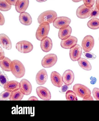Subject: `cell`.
<instances>
[{"label":"cell","mask_w":99,"mask_h":121,"mask_svg":"<svg viewBox=\"0 0 99 121\" xmlns=\"http://www.w3.org/2000/svg\"><path fill=\"white\" fill-rule=\"evenodd\" d=\"M95 5L96 7L99 10V0H96Z\"/></svg>","instance_id":"cell-42"},{"label":"cell","mask_w":99,"mask_h":121,"mask_svg":"<svg viewBox=\"0 0 99 121\" xmlns=\"http://www.w3.org/2000/svg\"><path fill=\"white\" fill-rule=\"evenodd\" d=\"M66 97L67 101H77L78 100L76 94L73 91H68L66 93Z\"/></svg>","instance_id":"cell-28"},{"label":"cell","mask_w":99,"mask_h":121,"mask_svg":"<svg viewBox=\"0 0 99 121\" xmlns=\"http://www.w3.org/2000/svg\"><path fill=\"white\" fill-rule=\"evenodd\" d=\"M79 66L83 69L90 71L92 69V66L90 62L85 58H80L77 61Z\"/></svg>","instance_id":"cell-24"},{"label":"cell","mask_w":99,"mask_h":121,"mask_svg":"<svg viewBox=\"0 0 99 121\" xmlns=\"http://www.w3.org/2000/svg\"><path fill=\"white\" fill-rule=\"evenodd\" d=\"M83 101H94V99L93 97L92 96H91L90 97L88 98L85 99H83Z\"/></svg>","instance_id":"cell-41"},{"label":"cell","mask_w":99,"mask_h":121,"mask_svg":"<svg viewBox=\"0 0 99 121\" xmlns=\"http://www.w3.org/2000/svg\"><path fill=\"white\" fill-rule=\"evenodd\" d=\"M11 93L5 90L0 94V100L7 101L9 99Z\"/></svg>","instance_id":"cell-30"},{"label":"cell","mask_w":99,"mask_h":121,"mask_svg":"<svg viewBox=\"0 0 99 121\" xmlns=\"http://www.w3.org/2000/svg\"><path fill=\"white\" fill-rule=\"evenodd\" d=\"M71 87H72V86L71 85H67L65 84L60 88L59 92L61 93H66L68 91L70 90L71 89Z\"/></svg>","instance_id":"cell-33"},{"label":"cell","mask_w":99,"mask_h":121,"mask_svg":"<svg viewBox=\"0 0 99 121\" xmlns=\"http://www.w3.org/2000/svg\"><path fill=\"white\" fill-rule=\"evenodd\" d=\"M41 41L40 48L43 52H48L52 50L53 47V43L50 38L47 36Z\"/></svg>","instance_id":"cell-17"},{"label":"cell","mask_w":99,"mask_h":121,"mask_svg":"<svg viewBox=\"0 0 99 121\" xmlns=\"http://www.w3.org/2000/svg\"><path fill=\"white\" fill-rule=\"evenodd\" d=\"M6 2L11 5L15 6L18 0H6Z\"/></svg>","instance_id":"cell-38"},{"label":"cell","mask_w":99,"mask_h":121,"mask_svg":"<svg viewBox=\"0 0 99 121\" xmlns=\"http://www.w3.org/2000/svg\"><path fill=\"white\" fill-rule=\"evenodd\" d=\"M48 79V74L45 69L40 70L36 75V83L38 85H42L46 83Z\"/></svg>","instance_id":"cell-16"},{"label":"cell","mask_w":99,"mask_h":121,"mask_svg":"<svg viewBox=\"0 0 99 121\" xmlns=\"http://www.w3.org/2000/svg\"><path fill=\"white\" fill-rule=\"evenodd\" d=\"M49 24L45 22L41 23L39 25L36 34V37L38 40L41 41L47 37L50 29Z\"/></svg>","instance_id":"cell-4"},{"label":"cell","mask_w":99,"mask_h":121,"mask_svg":"<svg viewBox=\"0 0 99 121\" xmlns=\"http://www.w3.org/2000/svg\"><path fill=\"white\" fill-rule=\"evenodd\" d=\"M19 89L24 95H28L32 93V87L29 81L23 79L19 82Z\"/></svg>","instance_id":"cell-12"},{"label":"cell","mask_w":99,"mask_h":121,"mask_svg":"<svg viewBox=\"0 0 99 121\" xmlns=\"http://www.w3.org/2000/svg\"><path fill=\"white\" fill-rule=\"evenodd\" d=\"M36 1L38 2L41 3L45 2L47 0H36Z\"/></svg>","instance_id":"cell-43"},{"label":"cell","mask_w":99,"mask_h":121,"mask_svg":"<svg viewBox=\"0 0 99 121\" xmlns=\"http://www.w3.org/2000/svg\"><path fill=\"white\" fill-rule=\"evenodd\" d=\"M33 48V45L31 43L25 40L19 41L16 45V48L18 51L23 54L30 52Z\"/></svg>","instance_id":"cell-6"},{"label":"cell","mask_w":99,"mask_h":121,"mask_svg":"<svg viewBox=\"0 0 99 121\" xmlns=\"http://www.w3.org/2000/svg\"><path fill=\"white\" fill-rule=\"evenodd\" d=\"M84 4L87 7H93L95 3V0H83Z\"/></svg>","instance_id":"cell-34"},{"label":"cell","mask_w":99,"mask_h":121,"mask_svg":"<svg viewBox=\"0 0 99 121\" xmlns=\"http://www.w3.org/2000/svg\"><path fill=\"white\" fill-rule=\"evenodd\" d=\"M73 90L77 96L81 98L85 99L90 97L91 91L86 86L80 84H75L73 87Z\"/></svg>","instance_id":"cell-3"},{"label":"cell","mask_w":99,"mask_h":121,"mask_svg":"<svg viewBox=\"0 0 99 121\" xmlns=\"http://www.w3.org/2000/svg\"><path fill=\"white\" fill-rule=\"evenodd\" d=\"M5 20L4 17L1 12L0 13V25L3 26L5 24Z\"/></svg>","instance_id":"cell-36"},{"label":"cell","mask_w":99,"mask_h":121,"mask_svg":"<svg viewBox=\"0 0 99 121\" xmlns=\"http://www.w3.org/2000/svg\"><path fill=\"white\" fill-rule=\"evenodd\" d=\"M75 74L71 70H66L62 75V79L63 83L67 85H71L75 80Z\"/></svg>","instance_id":"cell-15"},{"label":"cell","mask_w":99,"mask_h":121,"mask_svg":"<svg viewBox=\"0 0 99 121\" xmlns=\"http://www.w3.org/2000/svg\"><path fill=\"white\" fill-rule=\"evenodd\" d=\"M99 16V10L96 7V5H95L94 9L91 12L89 19L97 18Z\"/></svg>","instance_id":"cell-32"},{"label":"cell","mask_w":99,"mask_h":121,"mask_svg":"<svg viewBox=\"0 0 99 121\" xmlns=\"http://www.w3.org/2000/svg\"><path fill=\"white\" fill-rule=\"evenodd\" d=\"M3 88L5 90L11 93L16 90L19 89V83L17 81H10L4 86Z\"/></svg>","instance_id":"cell-21"},{"label":"cell","mask_w":99,"mask_h":121,"mask_svg":"<svg viewBox=\"0 0 99 121\" xmlns=\"http://www.w3.org/2000/svg\"><path fill=\"white\" fill-rule=\"evenodd\" d=\"M94 45V39L91 35L86 36L82 41L81 46L85 52H90L93 49Z\"/></svg>","instance_id":"cell-9"},{"label":"cell","mask_w":99,"mask_h":121,"mask_svg":"<svg viewBox=\"0 0 99 121\" xmlns=\"http://www.w3.org/2000/svg\"><path fill=\"white\" fill-rule=\"evenodd\" d=\"M71 19L67 17L61 16L57 17L53 22V26L58 29L66 28L71 23Z\"/></svg>","instance_id":"cell-7"},{"label":"cell","mask_w":99,"mask_h":121,"mask_svg":"<svg viewBox=\"0 0 99 121\" xmlns=\"http://www.w3.org/2000/svg\"></svg>","instance_id":"cell-45"},{"label":"cell","mask_w":99,"mask_h":121,"mask_svg":"<svg viewBox=\"0 0 99 121\" xmlns=\"http://www.w3.org/2000/svg\"><path fill=\"white\" fill-rule=\"evenodd\" d=\"M78 41V39L76 37L71 36L66 39L61 40V46L63 49H70L77 44Z\"/></svg>","instance_id":"cell-13"},{"label":"cell","mask_w":99,"mask_h":121,"mask_svg":"<svg viewBox=\"0 0 99 121\" xmlns=\"http://www.w3.org/2000/svg\"><path fill=\"white\" fill-rule=\"evenodd\" d=\"M83 55L85 58L90 60L95 59L96 57V55L90 52L84 51L83 53Z\"/></svg>","instance_id":"cell-31"},{"label":"cell","mask_w":99,"mask_h":121,"mask_svg":"<svg viewBox=\"0 0 99 121\" xmlns=\"http://www.w3.org/2000/svg\"><path fill=\"white\" fill-rule=\"evenodd\" d=\"M82 48V47L77 44L70 49L69 55L70 59L73 61H77L81 58Z\"/></svg>","instance_id":"cell-10"},{"label":"cell","mask_w":99,"mask_h":121,"mask_svg":"<svg viewBox=\"0 0 99 121\" xmlns=\"http://www.w3.org/2000/svg\"><path fill=\"white\" fill-rule=\"evenodd\" d=\"M11 72L15 77L21 78L25 73V68L21 62L18 60L12 61L11 65Z\"/></svg>","instance_id":"cell-1"},{"label":"cell","mask_w":99,"mask_h":121,"mask_svg":"<svg viewBox=\"0 0 99 121\" xmlns=\"http://www.w3.org/2000/svg\"><path fill=\"white\" fill-rule=\"evenodd\" d=\"M29 0H18L15 5L17 12L21 13L26 10L29 4Z\"/></svg>","instance_id":"cell-19"},{"label":"cell","mask_w":99,"mask_h":121,"mask_svg":"<svg viewBox=\"0 0 99 121\" xmlns=\"http://www.w3.org/2000/svg\"><path fill=\"white\" fill-rule=\"evenodd\" d=\"M11 5L9 4L6 0H0V10L2 11H7L11 9Z\"/></svg>","instance_id":"cell-27"},{"label":"cell","mask_w":99,"mask_h":121,"mask_svg":"<svg viewBox=\"0 0 99 121\" xmlns=\"http://www.w3.org/2000/svg\"><path fill=\"white\" fill-rule=\"evenodd\" d=\"M5 52L1 47H0V60L4 59L5 57Z\"/></svg>","instance_id":"cell-37"},{"label":"cell","mask_w":99,"mask_h":121,"mask_svg":"<svg viewBox=\"0 0 99 121\" xmlns=\"http://www.w3.org/2000/svg\"><path fill=\"white\" fill-rule=\"evenodd\" d=\"M51 80L53 85L58 88H60L63 84L62 77L57 71H54L51 73L50 76Z\"/></svg>","instance_id":"cell-14"},{"label":"cell","mask_w":99,"mask_h":121,"mask_svg":"<svg viewBox=\"0 0 99 121\" xmlns=\"http://www.w3.org/2000/svg\"><path fill=\"white\" fill-rule=\"evenodd\" d=\"M36 92L38 97L43 100L49 101L51 99V93L49 90L45 87L42 86L37 87Z\"/></svg>","instance_id":"cell-11"},{"label":"cell","mask_w":99,"mask_h":121,"mask_svg":"<svg viewBox=\"0 0 99 121\" xmlns=\"http://www.w3.org/2000/svg\"><path fill=\"white\" fill-rule=\"evenodd\" d=\"M57 17V14L53 10H48L44 12L39 16L37 20L38 23L41 24L44 22H47L51 24L53 22Z\"/></svg>","instance_id":"cell-2"},{"label":"cell","mask_w":99,"mask_h":121,"mask_svg":"<svg viewBox=\"0 0 99 121\" xmlns=\"http://www.w3.org/2000/svg\"><path fill=\"white\" fill-rule=\"evenodd\" d=\"M58 60L56 55L49 54L47 55L43 58L41 61V65L44 68H50L56 64Z\"/></svg>","instance_id":"cell-5"},{"label":"cell","mask_w":99,"mask_h":121,"mask_svg":"<svg viewBox=\"0 0 99 121\" xmlns=\"http://www.w3.org/2000/svg\"><path fill=\"white\" fill-rule=\"evenodd\" d=\"M0 44L4 48L10 50L12 48V44L8 36L5 34L0 35Z\"/></svg>","instance_id":"cell-18"},{"label":"cell","mask_w":99,"mask_h":121,"mask_svg":"<svg viewBox=\"0 0 99 121\" xmlns=\"http://www.w3.org/2000/svg\"><path fill=\"white\" fill-rule=\"evenodd\" d=\"M90 80H91V84H95L97 80L95 78L92 77L90 78Z\"/></svg>","instance_id":"cell-40"},{"label":"cell","mask_w":99,"mask_h":121,"mask_svg":"<svg viewBox=\"0 0 99 121\" xmlns=\"http://www.w3.org/2000/svg\"><path fill=\"white\" fill-rule=\"evenodd\" d=\"M92 95L95 99L97 101H99V88H94L92 92Z\"/></svg>","instance_id":"cell-35"},{"label":"cell","mask_w":99,"mask_h":121,"mask_svg":"<svg viewBox=\"0 0 99 121\" xmlns=\"http://www.w3.org/2000/svg\"><path fill=\"white\" fill-rule=\"evenodd\" d=\"M94 9L93 6L91 8L88 7L83 4L78 8L76 15L77 17L80 19H86L90 16L91 13Z\"/></svg>","instance_id":"cell-8"},{"label":"cell","mask_w":99,"mask_h":121,"mask_svg":"<svg viewBox=\"0 0 99 121\" xmlns=\"http://www.w3.org/2000/svg\"><path fill=\"white\" fill-rule=\"evenodd\" d=\"M28 101H38L39 100L37 97L34 96H31L28 99Z\"/></svg>","instance_id":"cell-39"},{"label":"cell","mask_w":99,"mask_h":121,"mask_svg":"<svg viewBox=\"0 0 99 121\" xmlns=\"http://www.w3.org/2000/svg\"><path fill=\"white\" fill-rule=\"evenodd\" d=\"M82 0H72L73 2L75 3H78L81 2Z\"/></svg>","instance_id":"cell-44"},{"label":"cell","mask_w":99,"mask_h":121,"mask_svg":"<svg viewBox=\"0 0 99 121\" xmlns=\"http://www.w3.org/2000/svg\"><path fill=\"white\" fill-rule=\"evenodd\" d=\"M90 28L92 30H97L99 29V19L97 18H92L89 21L87 24Z\"/></svg>","instance_id":"cell-26"},{"label":"cell","mask_w":99,"mask_h":121,"mask_svg":"<svg viewBox=\"0 0 99 121\" xmlns=\"http://www.w3.org/2000/svg\"><path fill=\"white\" fill-rule=\"evenodd\" d=\"M72 32V28L69 26L66 28L60 29L58 33V37L61 40L66 39L71 36Z\"/></svg>","instance_id":"cell-22"},{"label":"cell","mask_w":99,"mask_h":121,"mask_svg":"<svg viewBox=\"0 0 99 121\" xmlns=\"http://www.w3.org/2000/svg\"><path fill=\"white\" fill-rule=\"evenodd\" d=\"M19 20L21 24L26 26L30 25L32 22V18L30 15L25 12L20 13L19 16Z\"/></svg>","instance_id":"cell-20"},{"label":"cell","mask_w":99,"mask_h":121,"mask_svg":"<svg viewBox=\"0 0 99 121\" xmlns=\"http://www.w3.org/2000/svg\"><path fill=\"white\" fill-rule=\"evenodd\" d=\"M12 61L9 58L6 57H5L3 59L0 60V66L2 69L7 72H11Z\"/></svg>","instance_id":"cell-23"},{"label":"cell","mask_w":99,"mask_h":121,"mask_svg":"<svg viewBox=\"0 0 99 121\" xmlns=\"http://www.w3.org/2000/svg\"><path fill=\"white\" fill-rule=\"evenodd\" d=\"M3 70H1L0 72V85L2 87L9 81L7 75Z\"/></svg>","instance_id":"cell-29"},{"label":"cell","mask_w":99,"mask_h":121,"mask_svg":"<svg viewBox=\"0 0 99 121\" xmlns=\"http://www.w3.org/2000/svg\"><path fill=\"white\" fill-rule=\"evenodd\" d=\"M24 95L19 88L11 93L9 100L10 101H21L23 99Z\"/></svg>","instance_id":"cell-25"}]
</instances>
